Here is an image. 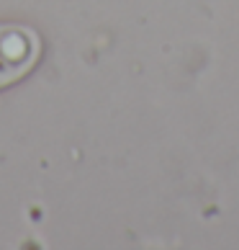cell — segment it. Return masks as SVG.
Returning <instances> with one entry per match:
<instances>
[{
  "instance_id": "6da1fadb",
  "label": "cell",
  "mask_w": 239,
  "mask_h": 250,
  "mask_svg": "<svg viewBox=\"0 0 239 250\" xmlns=\"http://www.w3.org/2000/svg\"><path fill=\"white\" fill-rule=\"evenodd\" d=\"M41 54V42L29 26L0 23V88L21 80Z\"/></svg>"
}]
</instances>
